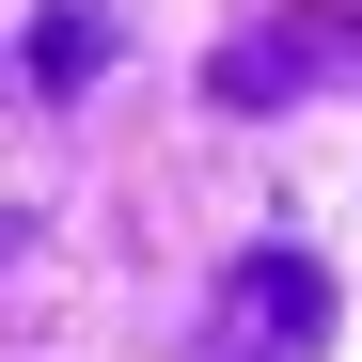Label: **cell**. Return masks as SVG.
<instances>
[{"label":"cell","instance_id":"cell-1","mask_svg":"<svg viewBox=\"0 0 362 362\" xmlns=\"http://www.w3.org/2000/svg\"><path fill=\"white\" fill-rule=\"evenodd\" d=\"M189 362H331V268L299 252V236H268V252H236L205 284V331Z\"/></svg>","mask_w":362,"mask_h":362},{"label":"cell","instance_id":"cell-2","mask_svg":"<svg viewBox=\"0 0 362 362\" xmlns=\"http://www.w3.org/2000/svg\"><path fill=\"white\" fill-rule=\"evenodd\" d=\"M331 64H362V16H346V0H299V16H268V32L221 47L205 95H221V110H284V95H315Z\"/></svg>","mask_w":362,"mask_h":362},{"label":"cell","instance_id":"cell-3","mask_svg":"<svg viewBox=\"0 0 362 362\" xmlns=\"http://www.w3.org/2000/svg\"><path fill=\"white\" fill-rule=\"evenodd\" d=\"M110 64V0H32V95H79Z\"/></svg>","mask_w":362,"mask_h":362}]
</instances>
